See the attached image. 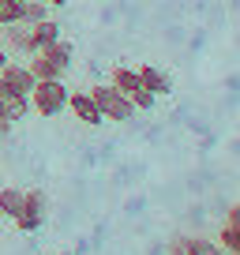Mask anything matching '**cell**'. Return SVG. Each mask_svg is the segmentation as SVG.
<instances>
[{"label":"cell","mask_w":240,"mask_h":255,"mask_svg":"<svg viewBox=\"0 0 240 255\" xmlns=\"http://www.w3.org/2000/svg\"><path fill=\"white\" fill-rule=\"evenodd\" d=\"M0 90L30 98V90H34V75L26 72V64H15V60L4 64V68H0Z\"/></svg>","instance_id":"cell-4"},{"label":"cell","mask_w":240,"mask_h":255,"mask_svg":"<svg viewBox=\"0 0 240 255\" xmlns=\"http://www.w3.org/2000/svg\"><path fill=\"white\" fill-rule=\"evenodd\" d=\"M19 210H23V188H0V218L15 222Z\"/></svg>","instance_id":"cell-14"},{"label":"cell","mask_w":240,"mask_h":255,"mask_svg":"<svg viewBox=\"0 0 240 255\" xmlns=\"http://www.w3.org/2000/svg\"><path fill=\"white\" fill-rule=\"evenodd\" d=\"M45 207H49V199H45L41 188L23 191V210H19V218H15L19 233H38L41 222H45Z\"/></svg>","instance_id":"cell-3"},{"label":"cell","mask_w":240,"mask_h":255,"mask_svg":"<svg viewBox=\"0 0 240 255\" xmlns=\"http://www.w3.org/2000/svg\"><path fill=\"white\" fill-rule=\"evenodd\" d=\"M169 255H192V252H188V237H180V233H176V237L169 240Z\"/></svg>","instance_id":"cell-19"},{"label":"cell","mask_w":240,"mask_h":255,"mask_svg":"<svg viewBox=\"0 0 240 255\" xmlns=\"http://www.w3.org/2000/svg\"><path fill=\"white\" fill-rule=\"evenodd\" d=\"M26 72L34 75V79H64V72L56 68L53 60H49L45 53H30V60H26Z\"/></svg>","instance_id":"cell-10"},{"label":"cell","mask_w":240,"mask_h":255,"mask_svg":"<svg viewBox=\"0 0 240 255\" xmlns=\"http://www.w3.org/2000/svg\"><path fill=\"white\" fill-rule=\"evenodd\" d=\"M87 94L94 98V105L102 109V120H117V124H124V120L135 117V109H131V98L120 94V90H113L109 83H90Z\"/></svg>","instance_id":"cell-2"},{"label":"cell","mask_w":240,"mask_h":255,"mask_svg":"<svg viewBox=\"0 0 240 255\" xmlns=\"http://www.w3.org/2000/svg\"><path fill=\"white\" fill-rule=\"evenodd\" d=\"M0 222H4V218H0Z\"/></svg>","instance_id":"cell-23"},{"label":"cell","mask_w":240,"mask_h":255,"mask_svg":"<svg viewBox=\"0 0 240 255\" xmlns=\"http://www.w3.org/2000/svg\"><path fill=\"white\" fill-rule=\"evenodd\" d=\"M64 113H72L79 124H90V128L102 124V109L94 105V98H90L87 90H75V94H68V109H64Z\"/></svg>","instance_id":"cell-6"},{"label":"cell","mask_w":240,"mask_h":255,"mask_svg":"<svg viewBox=\"0 0 240 255\" xmlns=\"http://www.w3.org/2000/svg\"><path fill=\"white\" fill-rule=\"evenodd\" d=\"M154 102H158V98H154L150 90H143V87L131 94V109H135V113H154Z\"/></svg>","instance_id":"cell-18"},{"label":"cell","mask_w":240,"mask_h":255,"mask_svg":"<svg viewBox=\"0 0 240 255\" xmlns=\"http://www.w3.org/2000/svg\"><path fill=\"white\" fill-rule=\"evenodd\" d=\"M8 135H11V124H8L4 117H0V139H8Z\"/></svg>","instance_id":"cell-20"},{"label":"cell","mask_w":240,"mask_h":255,"mask_svg":"<svg viewBox=\"0 0 240 255\" xmlns=\"http://www.w3.org/2000/svg\"><path fill=\"white\" fill-rule=\"evenodd\" d=\"M109 87L131 98V94L139 90V68H117V72H113V79H109Z\"/></svg>","instance_id":"cell-13"},{"label":"cell","mask_w":240,"mask_h":255,"mask_svg":"<svg viewBox=\"0 0 240 255\" xmlns=\"http://www.w3.org/2000/svg\"><path fill=\"white\" fill-rule=\"evenodd\" d=\"M0 34H4V53H26V23H8L0 26Z\"/></svg>","instance_id":"cell-11"},{"label":"cell","mask_w":240,"mask_h":255,"mask_svg":"<svg viewBox=\"0 0 240 255\" xmlns=\"http://www.w3.org/2000/svg\"><path fill=\"white\" fill-rule=\"evenodd\" d=\"M188 252L192 255H225L218 248V240H210V237H188Z\"/></svg>","instance_id":"cell-16"},{"label":"cell","mask_w":240,"mask_h":255,"mask_svg":"<svg viewBox=\"0 0 240 255\" xmlns=\"http://www.w3.org/2000/svg\"><path fill=\"white\" fill-rule=\"evenodd\" d=\"M0 26H4V23H0Z\"/></svg>","instance_id":"cell-24"},{"label":"cell","mask_w":240,"mask_h":255,"mask_svg":"<svg viewBox=\"0 0 240 255\" xmlns=\"http://www.w3.org/2000/svg\"><path fill=\"white\" fill-rule=\"evenodd\" d=\"M68 83L64 79H34V90H30V109L38 117H60L68 109Z\"/></svg>","instance_id":"cell-1"},{"label":"cell","mask_w":240,"mask_h":255,"mask_svg":"<svg viewBox=\"0 0 240 255\" xmlns=\"http://www.w3.org/2000/svg\"><path fill=\"white\" fill-rule=\"evenodd\" d=\"M23 8L26 0H0V23H23Z\"/></svg>","instance_id":"cell-15"},{"label":"cell","mask_w":240,"mask_h":255,"mask_svg":"<svg viewBox=\"0 0 240 255\" xmlns=\"http://www.w3.org/2000/svg\"><path fill=\"white\" fill-rule=\"evenodd\" d=\"M41 19H49V4H41V0H26V8H23V23H41Z\"/></svg>","instance_id":"cell-17"},{"label":"cell","mask_w":240,"mask_h":255,"mask_svg":"<svg viewBox=\"0 0 240 255\" xmlns=\"http://www.w3.org/2000/svg\"><path fill=\"white\" fill-rule=\"evenodd\" d=\"M139 87L150 90L154 98H161V94H169V90H173V79H169L161 68H150V64H143V68H139Z\"/></svg>","instance_id":"cell-7"},{"label":"cell","mask_w":240,"mask_h":255,"mask_svg":"<svg viewBox=\"0 0 240 255\" xmlns=\"http://www.w3.org/2000/svg\"><path fill=\"white\" fill-rule=\"evenodd\" d=\"M30 113V98L23 94H8V90H0V117L8 120V124H19V120Z\"/></svg>","instance_id":"cell-8"},{"label":"cell","mask_w":240,"mask_h":255,"mask_svg":"<svg viewBox=\"0 0 240 255\" xmlns=\"http://www.w3.org/2000/svg\"><path fill=\"white\" fill-rule=\"evenodd\" d=\"M41 53H45V56H49V60H53L64 75H68V68H72V60H75V45H72L68 38H56L53 45H45Z\"/></svg>","instance_id":"cell-9"},{"label":"cell","mask_w":240,"mask_h":255,"mask_svg":"<svg viewBox=\"0 0 240 255\" xmlns=\"http://www.w3.org/2000/svg\"><path fill=\"white\" fill-rule=\"evenodd\" d=\"M218 248L225 255H240V222H222L218 229Z\"/></svg>","instance_id":"cell-12"},{"label":"cell","mask_w":240,"mask_h":255,"mask_svg":"<svg viewBox=\"0 0 240 255\" xmlns=\"http://www.w3.org/2000/svg\"><path fill=\"white\" fill-rule=\"evenodd\" d=\"M56 38H64L56 19H41V23H30V26H26V56H30V53H41V49L53 45Z\"/></svg>","instance_id":"cell-5"},{"label":"cell","mask_w":240,"mask_h":255,"mask_svg":"<svg viewBox=\"0 0 240 255\" xmlns=\"http://www.w3.org/2000/svg\"><path fill=\"white\" fill-rule=\"evenodd\" d=\"M41 4H49V8H64L68 0H41Z\"/></svg>","instance_id":"cell-21"},{"label":"cell","mask_w":240,"mask_h":255,"mask_svg":"<svg viewBox=\"0 0 240 255\" xmlns=\"http://www.w3.org/2000/svg\"><path fill=\"white\" fill-rule=\"evenodd\" d=\"M8 60H11V56H8V53H4V49H0V68H4V64H8Z\"/></svg>","instance_id":"cell-22"}]
</instances>
